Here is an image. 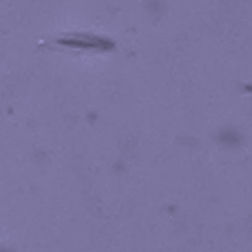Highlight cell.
I'll return each mask as SVG.
<instances>
[{"mask_svg":"<svg viewBox=\"0 0 252 252\" xmlns=\"http://www.w3.org/2000/svg\"><path fill=\"white\" fill-rule=\"evenodd\" d=\"M0 252H9V250H4V248H0Z\"/></svg>","mask_w":252,"mask_h":252,"instance_id":"cell-1","label":"cell"}]
</instances>
